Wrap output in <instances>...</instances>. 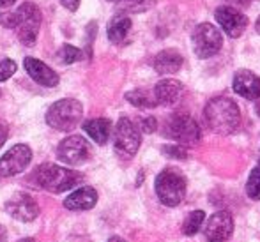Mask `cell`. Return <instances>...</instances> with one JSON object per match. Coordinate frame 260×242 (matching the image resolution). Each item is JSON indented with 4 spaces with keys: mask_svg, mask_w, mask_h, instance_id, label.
<instances>
[{
    "mask_svg": "<svg viewBox=\"0 0 260 242\" xmlns=\"http://www.w3.org/2000/svg\"><path fill=\"white\" fill-rule=\"evenodd\" d=\"M204 117L209 129L216 134H232L241 124V112L236 101L230 97H212L206 105Z\"/></svg>",
    "mask_w": 260,
    "mask_h": 242,
    "instance_id": "cell-1",
    "label": "cell"
},
{
    "mask_svg": "<svg viewBox=\"0 0 260 242\" xmlns=\"http://www.w3.org/2000/svg\"><path fill=\"white\" fill-rule=\"evenodd\" d=\"M82 174L58 164L45 163L36 170V181L50 193H64L82 182Z\"/></svg>",
    "mask_w": 260,
    "mask_h": 242,
    "instance_id": "cell-2",
    "label": "cell"
},
{
    "mask_svg": "<svg viewBox=\"0 0 260 242\" xmlns=\"http://www.w3.org/2000/svg\"><path fill=\"white\" fill-rule=\"evenodd\" d=\"M154 188L161 203L167 207H177L186 198L188 181L177 168H165L156 177Z\"/></svg>",
    "mask_w": 260,
    "mask_h": 242,
    "instance_id": "cell-3",
    "label": "cell"
},
{
    "mask_svg": "<svg viewBox=\"0 0 260 242\" xmlns=\"http://www.w3.org/2000/svg\"><path fill=\"white\" fill-rule=\"evenodd\" d=\"M83 117V106L76 99H60L46 112V124L62 133L73 131Z\"/></svg>",
    "mask_w": 260,
    "mask_h": 242,
    "instance_id": "cell-4",
    "label": "cell"
},
{
    "mask_svg": "<svg viewBox=\"0 0 260 242\" xmlns=\"http://www.w3.org/2000/svg\"><path fill=\"white\" fill-rule=\"evenodd\" d=\"M163 134L182 147L199 145L200 138H202V131H200L197 120L186 113H175V115L168 117L163 127Z\"/></svg>",
    "mask_w": 260,
    "mask_h": 242,
    "instance_id": "cell-5",
    "label": "cell"
},
{
    "mask_svg": "<svg viewBox=\"0 0 260 242\" xmlns=\"http://www.w3.org/2000/svg\"><path fill=\"white\" fill-rule=\"evenodd\" d=\"M191 45L199 58H211L223 46L221 32L212 23H200L197 25L191 34Z\"/></svg>",
    "mask_w": 260,
    "mask_h": 242,
    "instance_id": "cell-6",
    "label": "cell"
},
{
    "mask_svg": "<svg viewBox=\"0 0 260 242\" xmlns=\"http://www.w3.org/2000/svg\"><path fill=\"white\" fill-rule=\"evenodd\" d=\"M142 144L140 129L131 119L120 117L115 127V136H113V145L120 157H133L138 152Z\"/></svg>",
    "mask_w": 260,
    "mask_h": 242,
    "instance_id": "cell-7",
    "label": "cell"
},
{
    "mask_svg": "<svg viewBox=\"0 0 260 242\" xmlns=\"http://www.w3.org/2000/svg\"><path fill=\"white\" fill-rule=\"evenodd\" d=\"M20 11V27L16 28L18 30V39H20L21 45L25 46H34L36 41H38V34L39 28H41V11L36 4L32 2H25L18 7Z\"/></svg>",
    "mask_w": 260,
    "mask_h": 242,
    "instance_id": "cell-8",
    "label": "cell"
},
{
    "mask_svg": "<svg viewBox=\"0 0 260 242\" xmlns=\"http://www.w3.org/2000/svg\"><path fill=\"white\" fill-rule=\"evenodd\" d=\"M57 157L62 161V163L76 166V164L85 163V161L90 157V145L83 136L73 134V136L64 138V140L58 144Z\"/></svg>",
    "mask_w": 260,
    "mask_h": 242,
    "instance_id": "cell-9",
    "label": "cell"
},
{
    "mask_svg": "<svg viewBox=\"0 0 260 242\" xmlns=\"http://www.w3.org/2000/svg\"><path fill=\"white\" fill-rule=\"evenodd\" d=\"M30 161H32V150L28 145L18 144L11 147L0 157V177H13V175L21 174L30 164Z\"/></svg>",
    "mask_w": 260,
    "mask_h": 242,
    "instance_id": "cell-10",
    "label": "cell"
},
{
    "mask_svg": "<svg viewBox=\"0 0 260 242\" xmlns=\"http://www.w3.org/2000/svg\"><path fill=\"white\" fill-rule=\"evenodd\" d=\"M214 16H216V21L219 23V27L223 28L226 36L230 38H239L248 27V18L244 16L241 11L234 9V7H229V6H221L214 11Z\"/></svg>",
    "mask_w": 260,
    "mask_h": 242,
    "instance_id": "cell-11",
    "label": "cell"
},
{
    "mask_svg": "<svg viewBox=\"0 0 260 242\" xmlns=\"http://www.w3.org/2000/svg\"><path fill=\"white\" fill-rule=\"evenodd\" d=\"M6 211L13 216L14 219L23 223H30L38 218L39 207L36 200L28 193H16L7 200Z\"/></svg>",
    "mask_w": 260,
    "mask_h": 242,
    "instance_id": "cell-12",
    "label": "cell"
},
{
    "mask_svg": "<svg viewBox=\"0 0 260 242\" xmlns=\"http://www.w3.org/2000/svg\"><path fill=\"white\" fill-rule=\"evenodd\" d=\"M232 232H234V219L230 216V212L219 211L214 212L207 219L204 235H206L207 242H225L230 239Z\"/></svg>",
    "mask_w": 260,
    "mask_h": 242,
    "instance_id": "cell-13",
    "label": "cell"
},
{
    "mask_svg": "<svg viewBox=\"0 0 260 242\" xmlns=\"http://www.w3.org/2000/svg\"><path fill=\"white\" fill-rule=\"evenodd\" d=\"M234 92L239 94L241 97L250 99H260V78L250 69H239V71L234 75Z\"/></svg>",
    "mask_w": 260,
    "mask_h": 242,
    "instance_id": "cell-14",
    "label": "cell"
},
{
    "mask_svg": "<svg viewBox=\"0 0 260 242\" xmlns=\"http://www.w3.org/2000/svg\"><path fill=\"white\" fill-rule=\"evenodd\" d=\"M23 67H25V71L28 73V76H30L36 83H39V85H43V87L58 85V75L50 65H46L45 62L38 60V58H34V57H25Z\"/></svg>",
    "mask_w": 260,
    "mask_h": 242,
    "instance_id": "cell-15",
    "label": "cell"
},
{
    "mask_svg": "<svg viewBox=\"0 0 260 242\" xmlns=\"http://www.w3.org/2000/svg\"><path fill=\"white\" fill-rule=\"evenodd\" d=\"M98 203V193L94 188H80L73 191L64 200V207L68 211H90Z\"/></svg>",
    "mask_w": 260,
    "mask_h": 242,
    "instance_id": "cell-16",
    "label": "cell"
},
{
    "mask_svg": "<svg viewBox=\"0 0 260 242\" xmlns=\"http://www.w3.org/2000/svg\"><path fill=\"white\" fill-rule=\"evenodd\" d=\"M154 96L157 99V105L174 106L175 102H179V99L182 96V83L172 78L161 80L154 87Z\"/></svg>",
    "mask_w": 260,
    "mask_h": 242,
    "instance_id": "cell-17",
    "label": "cell"
},
{
    "mask_svg": "<svg viewBox=\"0 0 260 242\" xmlns=\"http://www.w3.org/2000/svg\"><path fill=\"white\" fill-rule=\"evenodd\" d=\"M182 62V55L175 50H163L154 57V69L159 75H174L181 69Z\"/></svg>",
    "mask_w": 260,
    "mask_h": 242,
    "instance_id": "cell-18",
    "label": "cell"
},
{
    "mask_svg": "<svg viewBox=\"0 0 260 242\" xmlns=\"http://www.w3.org/2000/svg\"><path fill=\"white\" fill-rule=\"evenodd\" d=\"M83 131L96 142L98 145H105L112 134V122L108 119H92L83 122Z\"/></svg>",
    "mask_w": 260,
    "mask_h": 242,
    "instance_id": "cell-19",
    "label": "cell"
},
{
    "mask_svg": "<svg viewBox=\"0 0 260 242\" xmlns=\"http://www.w3.org/2000/svg\"><path fill=\"white\" fill-rule=\"evenodd\" d=\"M131 30V20L129 16H124V14H117L110 20L108 27H106V32H108V39L115 45L122 43L124 39L127 38Z\"/></svg>",
    "mask_w": 260,
    "mask_h": 242,
    "instance_id": "cell-20",
    "label": "cell"
},
{
    "mask_svg": "<svg viewBox=\"0 0 260 242\" xmlns=\"http://www.w3.org/2000/svg\"><path fill=\"white\" fill-rule=\"evenodd\" d=\"M126 101H129L137 108H154L157 106V99L145 89H135L126 94Z\"/></svg>",
    "mask_w": 260,
    "mask_h": 242,
    "instance_id": "cell-21",
    "label": "cell"
},
{
    "mask_svg": "<svg viewBox=\"0 0 260 242\" xmlns=\"http://www.w3.org/2000/svg\"><path fill=\"white\" fill-rule=\"evenodd\" d=\"M156 6V0H126L124 4H120L117 7L119 14H137V13H144V11H149Z\"/></svg>",
    "mask_w": 260,
    "mask_h": 242,
    "instance_id": "cell-22",
    "label": "cell"
},
{
    "mask_svg": "<svg viewBox=\"0 0 260 242\" xmlns=\"http://www.w3.org/2000/svg\"><path fill=\"white\" fill-rule=\"evenodd\" d=\"M204 221H206V212L204 211H193L191 214L188 216V219L182 225V233L188 237H193L199 233V230L202 228Z\"/></svg>",
    "mask_w": 260,
    "mask_h": 242,
    "instance_id": "cell-23",
    "label": "cell"
},
{
    "mask_svg": "<svg viewBox=\"0 0 260 242\" xmlns=\"http://www.w3.org/2000/svg\"><path fill=\"white\" fill-rule=\"evenodd\" d=\"M246 194L251 200H260V163L251 170L246 182Z\"/></svg>",
    "mask_w": 260,
    "mask_h": 242,
    "instance_id": "cell-24",
    "label": "cell"
},
{
    "mask_svg": "<svg viewBox=\"0 0 260 242\" xmlns=\"http://www.w3.org/2000/svg\"><path fill=\"white\" fill-rule=\"evenodd\" d=\"M82 57H83L82 50H78L73 45H64L60 48V51H58V60H60L62 64H73V62L80 60Z\"/></svg>",
    "mask_w": 260,
    "mask_h": 242,
    "instance_id": "cell-25",
    "label": "cell"
},
{
    "mask_svg": "<svg viewBox=\"0 0 260 242\" xmlns=\"http://www.w3.org/2000/svg\"><path fill=\"white\" fill-rule=\"evenodd\" d=\"M20 21H21V16H20V11H7V13H2L0 14V25L6 28H18L20 27Z\"/></svg>",
    "mask_w": 260,
    "mask_h": 242,
    "instance_id": "cell-26",
    "label": "cell"
},
{
    "mask_svg": "<svg viewBox=\"0 0 260 242\" xmlns=\"http://www.w3.org/2000/svg\"><path fill=\"white\" fill-rule=\"evenodd\" d=\"M161 152L167 157H170V159H181V161L188 159V150L182 145H163Z\"/></svg>",
    "mask_w": 260,
    "mask_h": 242,
    "instance_id": "cell-27",
    "label": "cell"
},
{
    "mask_svg": "<svg viewBox=\"0 0 260 242\" xmlns=\"http://www.w3.org/2000/svg\"><path fill=\"white\" fill-rule=\"evenodd\" d=\"M18 65L14 60H11V58H4L2 62H0V82H6V80H9L11 76L16 73Z\"/></svg>",
    "mask_w": 260,
    "mask_h": 242,
    "instance_id": "cell-28",
    "label": "cell"
},
{
    "mask_svg": "<svg viewBox=\"0 0 260 242\" xmlns=\"http://www.w3.org/2000/svg\"><path fill=\"white\" fill-rule=\"evenodd\" d=\"M138 127H140V131H144V133L151 134L157 129V120L154 117H142L140 122H138Z\"/></svg>",
    "mask_w": 260,
    "mask_h": 242,
    "instance_id": "cell-29",
    "label": "cell"
},
{
    "mask_svg": "<svg viewBox=\"0 0 260 242\" xmlns=\"http://www.w3.org/2000/svg\"><path fill=\"white\" fill-rule=\"evenodd\" d=\"M80 2H82V0H60L62 6H64L68 11H71V13H75V11L78 9V7H80Z\"/></svg>",
    "mask_w": 260,
    "mask_h": 242,
    "instance_id": "cell-30",
    "label": "cell"
},
{
    "mask_svg": "<svg viewBox=\"0 0 260 242\" xmlns=\"http://www.w3.org/2000/svg\"><path fill=\"white\" fill-rule=\"evenodd\" d=\"M7 140V126L6 124H0V147L6 144Z\"/></svg>",
    "mask_w": 260,
    "mask_h": 242,
    "instance_id": "cell-31",
    "label": "cell"
},
{
    "mask_svg": "<svg viewBox=\"0 0 260 242\" xmlns=\"http://www.w3.org/2000/svg\"><path fill=\"white\" fill-rule=\"evenodd\" d=\"M14 2H16V0H0V9H2V7H11Z\"/></svg>",
    "mask_w": 260,
    "mask_h": 242,
    "instance_id": "cell-32",
    "label": "cell"
},
{
    "mask_svg": "<svg viewBox=\"0 0 260 242\" xmlns=\"http://www.w3.org/2000/svg\"><path fill=\"white\" fill-rule=\"evenodd\" d=\"M6 237H7L6 228H4V226L0 225V242H6Z\"/></svg>",
    "mask_w": 260,
    "mask_h": 242,
    "instance_id": "cell-33",
    "label": "cell"
},
{
    "mask_svg": "<svg viewBox=\"0 0 260 242\" xmlns=\"http://www.w3.org/2000/svg\"><path fill=\"white\" fill-rule=\"evenodd\" d=\"M108 242H126V240H124L122 237H117V235H115V237H112V239H110Z\"/></svg>",
    "mask_w": 260,
    "mask_h": 242,
    "instance_id": "cell-34",
    "label": "cell"
},
{
    "mask_svg": "<svg viewBox=\"0 0 260 242\" xmlns=\"http://www.w3.org/2000/svg\"><path fill=\"white\" fill-rule=\"evenodd\" d=\"M16 242H34V239H30V237H27V239H20V240H16Z\"/></svg>",
    "mask_w": 260,
    "mask_h": 242,
    "instance_id": "cell-35",
    "label": "cell"
},
{
    "mask_svg": "<svg viewBox=\"0 0 260 242\" xmlns=\"http://www.w3.org/2000/svg\"><path fill=\"white\" fill-rule=\"evenodd\" d=\"M255 112H257V115L260 117V101L257 102V106H255Z\"/></svg>",
    "mask_w": 260,
    "mask_h": 242,
    "instance_id": "cell-36",
    "label": "cell"
},
{
    "mask_svg": "<svg viewBox=\"0 0 260 242\" xmlns=\"http://www.w3.org/2000/svg\"><path fill=\"white\" fill-rule=\"evenodd\" d=\"M255 27H257V32H258V34H260V16H258L257 23H255Z\"/></svg>",
    "mask_w": 260,
    "mask_h": 242,
    "instance_id": "cell-37",
    "label": "cell"
},
{
    "mask_svg": "<svg viewBox=\"0 0 260 242\" xmlns=\"http://www.w3.org/2000/svg\"><path fill=\"white\" fill-rule=\"evenodd\" d=\"M108 2H126V0H108Z\"/></svg>",
    "mask_w": 260,
    "mask_h": 242,
    "instance_id": "cell-38",
    "label": "cell"
},
{
    "mask_svg": "<svg viewBox=\"0 0 260 242\" xmlns=\"http://www.w3.org/2000/svg\"><path fill=\"white\" fill-rule=\"evenodd\" d=\"M0 96H2V90H0Z\"/></svg>",
    "mask_w": 260,
    "mask_h": 242,
    "instance_id": "cell-39",
    "label": "cell"
},
{
    "mask_svg": "<svg viewBox=\"0 0 260 242\" xmlns=\"http://www.w3.org/2000/svg\"><path fill=\"white\" fill-rule=\"evenodd\" d=\"M258 163H260V156H258Z\"/></svg>",
    "mask_w": 260,
    "mask_h": 242,
    "instance_id": "cell-40",
    "label": "cell"
}]
</instances>
